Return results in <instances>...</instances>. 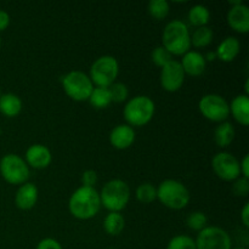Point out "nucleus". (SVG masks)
<instances>
[{
  "label": "nucleus",
  "instance_id": "nucleus-19",
  "mask_svg": "<svg viewBox=\"0 0 249 249\" xmlns=\"http://www.w3.org/2000/svg\"><path fill=\"white\" fill-rule=\"evenodd\" d=\"M230 112L232 113L233 118L242 124L243 126H247L249 124V97L248 95H238L232 100L230 105Z\"/></svg>",
  "mask_w": 249,
  "mask_h": 249
},
{
  "label": "nucleus",
  "instance_id": "nucleus-17",
  "mask_svg": "<svg viewBox=\"0 0 249 249\" xmlns=\"http://www.w3.org/2000/svg\"><path fill=\"white\" fill-rule=\"evenodd\" d=\"M38 201V189L32 182H24L17 190L15 203L22 211H28L36 206Z\"/></svg>",
  "mask_w": 249,
  "mask_h": 249
},
{
  "label": "nucleus",
  "instance_id": "nucleus-10",
  "mask_svg": "<svg viewBox=\"0 0 249 249\" xmlns=\"http://www.w3.org/2000/svg\"><path fill=\"white\" fill-rule=\"evenodd\" d=\"M196 249H231L230 235L218 226H207L199 231L196 241Z\"/></svg>",
  "mask_w": 249,
  "mask_h": 249
},
{
  "label": "nucleus",
  "instance_id": "nucleus-26",
  "mask_svg": "<svg viewBox=\"0 0 249 249\" xmlns=\"http://www.w3.org/2000/svg\"><path fill=\"white\" fill-rule=\"evenodd\" d=\"M148 14L156 19H163L169 14V2L167 0H151L148 2Z\"/></svg>",
  "mask_w": 249,
  "mask_h": 249
},
{
  "label": "nucleus",
  "instance_id": "nucleus-15",
  "mask_svg": "<svg viewBox=\"0 0 249 249\" xmlns=\"http://www.w3.org/2000/svg\"><path fill=\"white\" fill-rule=\"evenodd\" d=\"M135 141V131L128 124H119L112 129L109 134V142L118 150H126Z\"/></svg>",
  "mask_w": 249,
  "mask_h": 249
},
{
  "label": "nucleus",
  "instance_id": "nucleus-1",
  "mask_svg": "<svg viewBox=\"0 0 249 249\" xmlns=\"http://www.w3.org/2000/svg\"><path fill=\"white\" fill-rule=\"evenodd\" d=\"M68 208L71 214L80 220L94 218L101 208L100 194L94 187L80 186L71 196Z\"/></svg>",
  "mask_w": 249,
  "mask_h": 249
},
{
  "label": "nucleus",
  "instance_id": "nucleus-36",
  "mask_svg": "<svg viewBox=\"0 0 249 249\" xmlns=\"http://www.w3.org/2000/svg\"><path fill=\"white\" fill-rule=\"evenodd\" d=\"M240 170L241 174L243 175V178L248 179L249 178V156H245L242 160V162L240 163Z\"/></svg>",
  "mask_w": 249,
  "mask_h": 249
},
{
  "label": "nucleus",
  "instance_id": "nucleus-33",
  "mask_svg": "<svg viewBox=\"0 0 249 249\" xmlns=\"http://www.w3.org/2000/svg\"><path fill=\"white\" fill-rule=\"evenodd\" d=\"M97 173L95 170H85L82 175V182L83 186L87 187H94L97 182Z\"/></svg>",
  "mask_w": 249,
  "mask_h": 249
},
{
  "label": "nucleus",
  "instance_id": "nucleus-9",
  "mask_svg": "<svg viewBox=\"0 0 249 249\" xmlns=\"http://www.w3.org/2000/svg\"><path fill=\"white\" fill-rule=\"evenodd\" d=\"M199 111L212 122H225L230 114V105L220 95H204L198 104Z\"/></svg>",
  "mask_w": 249,
  "mask_h": 249
},
{
  "label": "nucleus",
  "instance_id": "nucleus-21",
  "mask_svg": "<svg viewBox=\"0 0 249 249\" xmlns=\"http://www.w3.org/2000/svg\"><path fill=\"white\" fill-rule=\"evenodd\" d=\"M235 139V129L230 122H223L216 126L214 131V140L220 147H226Z\"/></svg>",
  "mask_w": 249,
  "mask_h": 249
},
{
  "label": "nucleus",
  "instance_id": "nucleus-35",
  "mask_svg": "<svg viewBox=\"0 0 249 249\" xmlns=\"http://www.w3.org/2000/svg\"><path fill=\"white\" fill-rule=\"evenodd\" d=\"M10 24V16L6 11L0 10V32L5 31Z\"/></svg>",
  "mask_w": 249,
  "mask_h": 249
},
{
  "label": "nucleus",
  "instance_id": "nucleus-30",
  "mask_svg": "<svg viewBox=\"0 0 249 249\" xmlns=\"http://www.w3.org/2000/svg\"><path fill=\"white\" fill-rule=\"evenodd\" d=\"M151 58H152L153 63L158 67H164L167 63L172 61V53L164 48V46H157L153 49L152 53H151Z\"/></svg>",
  "mask_w": 249,
  "mask_h": 249
},
{
  "label": "nucleus",
  "instance_id": "nucleus-24",
  "mask_svg": "<svg viewBox=\"0 0 249 249\" xmlns=\"http://www.w3.org/2000/svg\"><path fill=\"white\" fill-rule=\"evenodd\" d=\"M89 101L91 104V106H94L95 108H106L112 102L108 88H94L91 91V95L89 97Z\"/></svg>",
  "mask_w": 249,
  "mask_h": 249
},
{
  "label": "nucleus",
  "instance_id": "nucleus-13",
  "mask_svg": "<svg viewBox=\"0 0 249 249\" xmlns=\"http://www.w3.org/2000/svg\"><path fill=\"white\" fill-rule=\"evenodd\" d=\"M228 23L233 31L238 33L249 32V9L247 5H233L228 12Z\"/></svg>",
  "mask_w": 249,
  "mask_h": 249
},
{
  "label": "nucleus",
  "instance_id": "nucleus-27",
  "mask_svg": "<svg viewBox=\"0 0 249 249\" xmlns=\"http://www.w3.org/2000/svg\"><path fill=\"white\" fill-rule=\"evenodd\" d=\"M136 198L141 203H151V202L157 198V189L152 184H148V182L141 184L136 189Z\"/></svg>",
  "mask_w": 249,
  "mask_h": 249
},
{
  "label": "nucleus",
  "instance_id": "nucleus-32",
  "mask_svg": "<svg viewBox=\"0 0 249 249\" xmlns=\"http://www.w3.org/2000/svg\"><path fill=\"white\" fill-rule=\"evenodd\" d=\"M232 191L236 196L246 197L249 192V181L246 178H238L232 186Z\"/></svg>",
  "mask_w": 249,
  "mask_h": 249
},
{
  "label": "nucleus",
  "instance_id": "nucleus-28",
  "mask_svg": "<svg viewBox=\"0 0 249 249\" xmlns=\"http://www.w3.org/2000/svg\"><path fill=\"white\" fill-rule=\"evenodd\" d=\"M207 223H208L207 215L202 212H194L186 219L187 226L195 231H202L203 229H206Z\"/></svg>",
  "mask_w": 249,
  "mask_h": 249
},
{
  "label": "nucleus",
  "instance_id": "nucleus-18",
  "mask_svg": "<svg viewBox=\"0 0 249 249\" xmlns=\"http://www.w3.org/2000/svg\"><path fill=\"white\" fill-rule=\"evenodd\" d=\"M241 44L237 38L235 36H226L220 44H219L218 49H216V57L220 58L224 62H231L237 57L240 53Z\"/></svg>",
  "mask_w": 249,
  "mask_h": 249
},
{
  "label": "nucleus",
  "instance_id": "nucleus-23",
  "mask_svg": "<svg viewBox=\"0 0 249 249\" xmlns=\"http://www.w3.org/2000/svg\"><path fill=\"white\" fill-rule=\"evenodd\" d=\"M189 21L192 26L195 27H204L209 22V17H211V14H209L208 7L204 6V5H195V6L191 7V10L189 11Z\"/></svg>",
  "mask_w": 249,
  "mask_h": 249
},
{
  "label": "nucleus",
  "instance_id": "nucleus-11",
  "mask_svg": "<svg viewBox=\"0 0 249 249\" xmlns=\"http://www.w3.org/2000/svg\"><path fill=\"white\" fill-rule=\"evenodd\" d=\"M212 165L215 174L225 181L237 180L241 175L240 162L235 156L229 152L216 153L212 160Z\"/></svg>",
  "mask_w": 249,
  "mask_h": 249
},
{
  "label": "nucleus",
  "instance_id": "nucleus-29",
  "mask_svg": "<svg viewBox=\"0 0 249 249\" xmlns=\"http://www.w3.org/2000/svg\"><path fill=\"white\" fill-rule=\"evenodd\" d=\"M167 249H196V243L194 238L189 236L179 235L169 241Z\"/></svg>",
  "mask_w": 249,
  "mask_h": 249
},
{
  "label": "nucleus",
  "instance_id": "nucleus-31",
  "mask_svg": "<svg viewBox=\"0 0 249 249\" xmlns=\"http://www.w3.org/2000/svg\"><path fill=\"white\" fill-rule=\"evenodd\" d=\"M109 94H111L112 101L114 102H123L125 101L129 95V90L125 84L123 83H113L108 87Z\"/></svg>",
  "mask_w": 249,
  "mask_h": 249
},
{
  "label": "nucleus",
  "instance_id": "nucleus-6",
  "mask_svg": "<svg viewBox=\"0 0 249 249\" xmlns=\"http://www.w3.org/2000/svg\"><path fill=\"white\" fill-rule=\"evenodd\" d=\"M119 73L118 61L113 56L105 55L96 58L90 67V80L100 88H108Z\"/></svg>",
  "mask_w": 249,
  "mask_h": 249
},
{
  "label": "nucleus",
  "instance_id": "nucleus-25",
  "mask_svg": "<svg viewBox=\"0 0 249 249\" xmlns=\"http://www.w3.org/2000/svg\"><path fill=\"white\" fill-rule=\"evenodd\" d=\"M213 31L209 27H198L196 31L194 32L191 36V44L196 48H204L208 46L213 40Z\"/></svg>",
  "mask_w": 249,
  "mask_h": 249
},
{
  "label": "nucleus",
  "instance_id": "nucleus-20",
  "mask_svg": "<svg viewBox=\"0 0 249 249\" xmlns=\"http://www.w3.org/2000/svg\"><path fill=\"white\" fill-rule=\"evenodd\" d=\"M22 109V101L17 95L4 94L0 95V112L5 117H16Z\"/></svg>",
  "mask_w": 249,
  "mask_h": 249
},
{
  "label": "nucleus",
  "instance_id": "nucleus-8",
  "mask_svg": "<svg viewBox=\"0 0 249 249\" xmlns=\"http://www.w3.org/2000/svg\"><path fill=\"white\" fill-rule=\"evenodd\" d=\"M0 173L5 181L9 184L21 185L28 179L29 168L23 158L15 153H9L0 160Z\"/></svg>",
  "mask_w": 249,
  "mask_h": 249
},
{
  "label": "nucleus",
  "instance_id": "nucleus-38",
  "mask_svg": "<svg viewBox=\"0 0 249 249\" xmlns=\"http://www.w3.org/2000/svg\"><path fill=\"white\" fill-rule=\"evenodd\" d=\"M249 82L248 80H246V84H245V90H246V95L249 94Z\"/></svg>",
  "mask_w": 249,
  "mask_h": 249
},
{
  "label": "nucleus",
  "instance_id": "nucleus-3",
  "mask_svg": "<svg viewBox=\"0 0 249 249\" xmlns=\"http://www.w3.org/2000/svg\"><path fill=\"white\" fill-rule=\"evenodd\" d=\"M157 198L168 208L179 211L189 204L191 195L182 182L168 179L160 182L158 186Z\"/></svg>",
  "mask_w": 249,
  "mask_h": 249
},
{
  "label": "nucleus",
  "instance_id": "nucleus-7",
  "mask_svg": "<svg viewBox=\"0 0 249 249\" xmlns=\"http://www.w3.org/2000/svg\"><path fill=\"white\" fill-rule=\"evenodd\" d=\"M62 87L66 94L74 101H87L91 95L94 84L89 75L80 71H72L62 78Z\"/></svg>",
  "mask_w": 249,
  "mask_h": 249
},
{
  "label": "nucleus",
  "instance_id": "nucleus-34",
  "mask_svg": "<svg viewBox=\"0 0 249 249\" xmlns=\"http://www.w3.org/2000/svg\"><path fill=\"white\" fill-rule=\"evenodd\" d=\"M36 249H62L60 243L53 238H44L36 246Z\"/></svg>",
  "mask_w": 249,
  "mask_h": 249
},
{
  "label": "nucleus",
  "instance_id": "nucleus-5",
  "mask_svg": "<svg viewBox=\"0 0 249 249\" xmlns=\"http://www.w3.org/2000/svg\"><path fill=\"white\" fill-rule=\"evenodd\" d=\"M155 102L145 95H139L129 100L124 107V118L130 126L146 125L155 114Z\"/></svg>",
  "mask_w": 249,
  "mask_h": 249
},
{
  "label": "nucleus",
  "instance_id": "nucleus-16",
  "mask_svg": "<svg viewBox=\"0 0 249 249\" xmlns=\"http://www.w3.org/2000/svg\"><path fill=\"white\" fill-rule=\"evenodd\" d=\"M180 63L185 74L191 77H198L206 71V58L198 51H187Z\"/></svg>",
  "mask_w": 249,
  "mask_h": 249
},
{
  "label": "nucleus",
  "instance_id": "nucleus-40",
  "mask_svg": "<svg viewBox=\"0 0 249 249\" xmlns=\"http://www.w3.org/2000/svg\"><path fill=\"white\" fill-rule=\"evenodd\" d=\"M0 46H1V38H0Z\"/></svg>",
  "mask_w": 249,
  "mask_h": 249
},
{
  "label": "nucleus",
  "instance_id": "nucleus-41",
  "mask_svg": "<svg viewBox=\"0 0 249 249\" xmlns=\"http://www.w3.org/2000/svg\"><path fill=\"white\" fill-rule=\"evenodd\" d=\"M0 95H1V94H0Z\"/></svg>",
  "mask_w": 249,
  "mask_h": 249
},
{
  "label": "nucleus",
  "instance_id": "nucleus-2",
  "mask_svg": "<svg viewBox=\"0 0 249 249\" xmlns=\"http://www.w3.org/2000/svg\"><path fill=\"white\" fill-rule=\"evenodd\" d=\"M163 45L172 55H185L190 51L191 36L186 24L179 19L170 21L162 36Z\"/></svg>",
  "mask_w": 249,
  "mask_h": 249
},
{
  "label": "nucleus",
  "instance_id": "nucleus-12",
  "mask_svg": "<svg viewBox=\"0 0 249 249\" xmlns=\"http://www.w3.org/2000/svg\"><path fill=\"white\" fill-rule=\"evenodd\" d=\"M185 82V72L179 61L172 60L162 67L160 71V84L164 90L169 92L178 91Z\"/></svg>",
  "mask_w": 249,
  "mask_h": 249
},
{
  "label": "nucleus",
  "instance_id": "nucleus-22",
  "mask_svg": "<svg viewBox=\"0 0 249 249\" xmlns=\"http://www.w3.org/2000/svg\"><path fill=\"white\" fill-rule=\"evenodd\" d=\"M124 226H125V220L123 215L117 212H109L104 220L105 231L111 236L119 235L123 231Z\"/></svg>",
  "mask_w": 249,
  "mask_h": 249
},
{
  "label": "nucleus",
  "instance_id": "nucleus-37",
  "mask_svg": "<svg viewBox=\"0 0 249 249\" xmlns=\"http://www.w3.org/2000/svg\"><path fill=\"white\" fill-rule=\"evenodd\" d=\"M241 219H242V223L246 228L249 226V204L246 203L245 207L242 209V213H241Z\"/></svg>",
  "mask_w": 249,
  "mask_h": 249
},
{
  "label": "nucleus",
  "instance_id": "nucleus-14",
  "mask_svg": "<svg viewBox=\"0 0 249 249\" xmlns=\"http://www.w3.org/2000/svg\"><path fill=\"white\" fill-rule=\"evenodd\" d=\"M51 152L46 146L36 143L26 151V163L36 169H44L51 163Z\"/></svg>",
  "mask_w": 249,
  "mask_h": 249
},
{
  "label": "nucleus",
  "instance_id": "nucleus-4",
  "mask_svg": "<svg viewBox=\"0 0 249 249\" xmlns=\"http://www.w3.org/2000/svg\"><path fill=\"white\" fill-rule=\"evenodd\" d=\"M130 198V189L128 184L121 179L109 180L104 185L100 194L101 206L109 212H119L124 209Z\"/></svg>",
  "mask_w": 249,
  "mask_h": 249
},
{
  "label": "nucleus",
  "instance_id": "nucleus-39",
  "mask_svg": "<svg viewBox=\"0 0 249 249\" xmlns=\"http://www.w3.org/2000/svg\"><path fill=\"white\" fill-rule=\"evenodd\" d=\"M235 249H246V248H243V247H238V248H235Z\"/></svg>",
  "mask_w": 249,
  "mask_h": 249
}]
</instances>
